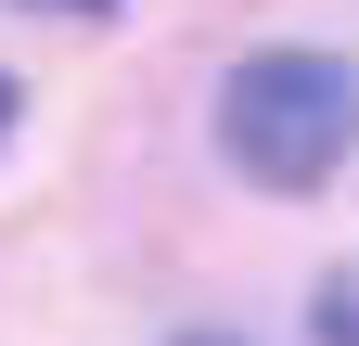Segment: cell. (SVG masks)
Wrapping results in <instances>:
<instances>
[{
    "mask_svg": "<svg viewBox=\"0 0 359 346\" xmlns=\"http://www.w3.org/2000/svg\"><path fill=\"white\" fill-rule=\"evenodd\" d=\"M218 154L257 193H321L359 154V77L334 52H244L218 90Z\"/></svg>",
    "mask_w": 359,
    "mask_h": 346,
    "instance_id": "cell-1",
    "label": "cell"
},
{
    "mask_svg": "<svg viewBox=\"0 0 359 346\" xmlns=\"http://www.w3.org/2000/svg\"><path fill=\"white\" fill-rule=\"evenodd\" d=\"M321 346H359V270L321 282Z\"/></svg>",
    "mask_w": 359,
    "mask_h": 346,
    "instance_id": "cell-2",
    "label": "cell"
},
{
    "mask_svg": "<svg viewBox=\"0 0 359 346\" xmlns=\"http://www.w3.org/2000/svg\"><path fill=\"white\" fill-rule=\"evenodd\" d=\"M26 13H65V26H90V13H116V0H26Z\"/></svg>",
    "mask_w": 359,
    "mask_h": 346,
    "instance_id": "cell-3",
    "label": "cell"
},
{
    "mask_svg": "<svg viewBox=\"0 0 359 346\" xmlns=\"http://www.w3.org/2000/svg\"><path fill=\"white\" fill-rule=\"evenodd\" d=\"M0 128H13V77H0Z\"/></svg>",
    "mask_w": 359,
    "mask_h": 346,
    "instance_id": "cell-4",
    "label": "cell"
},
{
    "mask_svg": "<svg viewBox=\"0 0 359 346\" xmlns=\"http://www.w3.org/2000/svg\"><path fill=\"white\" fill-rule=\"evenodd\" d=\"M180 346H231V333H180Z\"/></svg>",
    "mask_w": 359,
    "mask_h": 346,
    "instance_id": "cell-5",
    "label": "cell"
}]
</instances>
